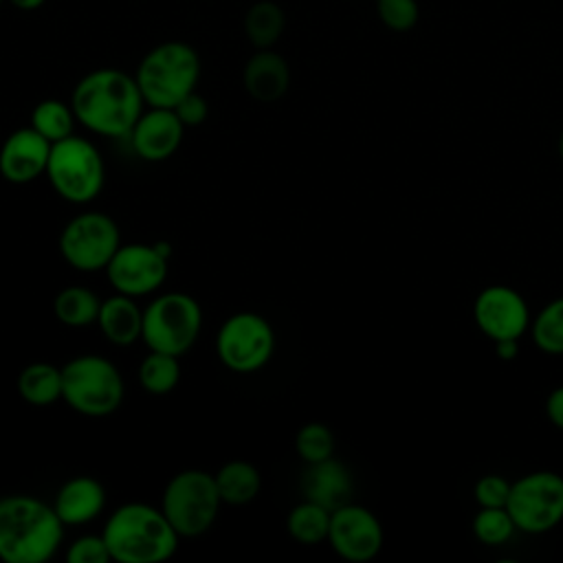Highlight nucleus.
I'll return each mask as SVG.
<instances>
[{"label":"nucleus","instance_id":"f257e3e1","mask_svg":"<svg viewBox=\"0 0 563 563\" xmlns=\"http://www.w3.org/2000/svg\"><path fill=\"white\" fill-rule=\"evenodd\" d=\"M77 123L103 139H125L145 110L134 75L121 68L86 73L70 92Z\"/></svg>","mask_w":563,"mask_h":563},{"label":"nucleus","instance_id":"f03ea898","mask_svg":"<svg viewBox=\"0 0 563 563\" xmlns=\"http://www.w3.org/2000/svg\"><path fill=\"white\" fill-rule=\"evenodd\" d=\"M64 528L53 504L35 495L11 493L0 497V561H51L64 543Z\"/></svg>","mask_w":563,"mask_h":563},{"label":"nucleus","instance_id":"7ed1b4c3","mask_svg":"<svg viewBox=\"0 0 563 563\" xmlns=\"http://www.w3.org/2000/svg\"><path fill=\"white\" fill-rule=\"evenodd\" d=\"M101 534L117 563H161L174 556L180 534L174 530L161 506L125 501L117 506Z\"/></svg>","mask_w":563,"mask_h":563},{"label":"nucleus","instance_id":"20e7f679","mask_svg":"<svg viewBox=\"0 0 563 563\" xmlns=\"http://www.w3.org/2000/svg\"><path fill=\"white\" fill-rule=\"evenodd\" d=\"M202 73L196 48L180 40H167L150 48L134 70L145 106L174 108L196 90Z\"/></svg>","mask_w":563,"mask_h":563},{"label":"nucleus","instance_id":"39448f33","mask_svg":"<svg viewBox=\"0 0 563 563\" xmlns=\"http://www.w3.org/2000/svg\"><path fill=\"white\" fill-rule=\"evenodd\" d=\"M125 398V380L119 367L101 354H77L62 365V400L86 418L114 413Z\"/></svg>","mask_w":563,"mask_h":563},{"label":"nucleus","instance_id":"423d86ee","mask_svg":"<svg viewBox=\"0 0 563 563\" xmlns=\"http://www.w3.org/2000/svg\"><path fill=\"white\" fill-rule=\"evenodd\" d=\"M46 180L53 191L70 205H90L106 185L101 150L86 136L70 134L51 145Z\"/></svg>","mask_w":563,"mask_h":563},{"label":"nucleus","instance_id":"0eeeda50","mask_svg":"<svg viewBox=\"0 0 563 563\" xmlns=\"http://www.w3.org/2000/svg\"><path fill=\"white\" fill-rule=\"evenodd\" d=\"M202 332V306L183 290L152 295L143 308L141 341L147 350L185 356Z\"/></svg>","mask_w":563,"mask_h":563},{"label":"nucleus","instance_id":"6e6552de","mask_svg":"<svg viewBox=\"0 0 563 563\" xmlns=\"http://www.w3.org/2000/svg\"><path fill=\"white\" fill-rule=\"evenodd\" d=\"M158 506L180 539H196L213 528L222 499L213 473L185 468L167 479Z\"/></svg>","mask_w":563,"mask_h":563},{"label":"nucleus","instance_id":"1a4fd4ad","mask_svg":"<svg viewBox=\"0 0 563 563\" xmlns=\"http://www.w3.org/2000/svg\"><path fill=\"white\" fill-rule=\"evenodd\" d=\"M277 347L273 323L253 310L229 314L216 332V354L233 374H255L264 369Z\"/></svg>","mask_w":563,"mask_h":563},{"label":"nucleus","instance_id":"9d476101","mask_svg":"<svg viewBox=\"0 0 563 563\" xmlns=\"http://www.w3.org/2000/svg\"><path fill=\"white\" fill-rule=\"evenodd\" d=\"M123 244L119 224L103 211H79L59 231L62 260L79 273L106 271Z\"/></svg>","mask_w":563,"mask_h":563},{"label":"nucleus","instance_id":"9b49d317","mask_svg":"<svg viewBox=\"0 0 563 563\" xmlns=\"http://www.w3.org/2000/svg\"><path fill=\"white\" fill-rule=\"evenodd\" d=\"M506 510L515 528L526 534H543L563 521V475L532 471L510 484Z\"/></svg>","mask_w":563,"mask_h":563},{"label":"nucleus","instance_id":"f8f14e48","mask_svg":"<svg viewBox=\"0 0 563 563\" xmlns=\"http://www.w3.org/2000/svg\"><path fill=\"white\" fill-rule=\"evenodd\" d=\"M169 242H123L106 266L108 284L128 297H150L169 275Z\"/></svg>","mask_w":563,"mask_h":563},{"label":"nucleus","instance_id":"ddd939ff","mask_svg":"<svg viewBox=\"0 0 563 563\" xmlns=\"http://www.w3.org/2000/svg\"><path fill=\"white\" fill-rule=\"evenodd\" d=\"M385 534L378 517L361 504H343L330 515L328 543L350 563H367L383 548Z\"/></svg>","mask_w":563,"mask_h":563},{"label":"nucleus","instance_id":"4468645a","mask_svg":"<svg viewBox=\"0 0 563 563\" xmlns=\"http://www.w3.org/2000/svg\"><path fill=\"white\" fill-rule=\"evenodd\" d=\"M477 328L490 339H519L530 325V310L526 299L510 286H486L473 306Z\"/></svg>","mask_w":563,"mask_h":563},{"label":"nucleus","instance_id":"2eb2a0df","mask_svg":"<svg viewBox=\"0 0 563 563\" xmlns=\"http://www.w3.org/2000/svg\"><path fill=\"white\" fill-rule=\"evenodd\" d=\"M185 125L172 108L147 106L125 136L132 152L145 163H163L172 158L185 139Z\"/></svg>","mask_w":563,"mask_h":563},{"label":"nucleus","instance_id":"dca6fc26","mask_svg":"<svg viewBox=\"0 0 563 563\" xmlns=\"http://www.w3.org/2000/svg\"><path fill=\"white\" fill-rule=\"evenodd\" d=\"M51 141L31 125L13 130L0 145V176L11 185H29L46 174Z\"/></svg>","mask_w":563,"mask_h":563},{"label":"nucleus","instance_id":"f3484780","mask_svg":"<svg viewBox=\"0 0 563 563\" xmlns=\"http://www.w3.org/2000/svg\"><path fill=\"white\" fill-rule=\"evenodd\" d=\"M51 504L64 526H86L101 517L108 495L97 477L73 475L57 488Z\"/></svg>","mask_w":563,"mask_h":563},{"label":"nucleus","instance_id":"a211bd4d","mask_svg":"<svg viewBox=\"0 0 563 563\" xmlns=\"http://www.w3.org/2000/svg\"><path fill=\"white\" fill-rule=\"evenodd\" d=\"M354 490V479L350 468L334 455L314 464H306L301 475L303 499L317 501L328 510H334L350 501Z\"/></svg>","mask_w":563,"mask_h":563},{"label":"nucleus","instance_id":"6ab92c4d","mask_svg":"<svg viewBox=\"0 0 563 563\" xmlns=\"http://www.w3.org/2000/svg\"><path fill=\"white\" fill-rule=\"evenodd\" d=\"M242 84L251 99L273 103L290 88V68L273 48H257L244 64Z\"/></svg>","mask_w":563,"mask_h":563},{"label":"nucleus","instance_id":"aec40b11","mask_svg":"<svg viewBox=\"0 0 563 563\" xmlns=\"http://www.w3.org/2000/svg\"><path fill=\"white\" fill-rule=\"evenodd\" d=\"M101 336L117 347H128L141 341L143 332V308L134 297L112 292L101 299L99 317L95 323Z\"/></svg>","mask_w":563,"mask_h":563},{"label":"nucleus","instance_id":"412c9836","mask_svg":"<svg viewBox=\"0 0 563 563\" xmlns=\"http://www.w3.org/2000/svg\"><path fill=\"white\" fill-rule=\"evenodd\" d=\"M15 389L26 405L51 407L62 400V367L48 361H33L20 369Z\"/></svg>","mask_w":563,"mask_h":563},{"label":"nucleus","instance_id":"4be33fe9","mask_svg":"<svg viewBox=\"0 0 563 563\" xmlns=\"http://www.w3.org/2000/svg\"><path fill=\"white\" fill-rule=\"evenodd\" d=\"M216 486L222 504L246 506L262 490V473L249 460H229L216 473Z\"/></svg>","mask_w":563,"mask_h":563},{"label":"nucleus","instance_id":"5701e85b","mask_svg":"<svg viewBox=\"0 0 563 563\" xmlns=\"http://www.w3.org/2000/svg\"><path fill=\"white\" fill-rule=\"evenodd\" d=\"M101 299L92 288L70 284L53 299V314L66 328H88L97 323Z\"/></svg>","mask_w":563,"mask_h":563},{"label":"nucleus","instance_id":"b1692460","mask_svg":"<svg viewBox=\"0 0 563 563\" xmlns=\"http://www.w3.org/2000/svg\"><path fill=\"white\" fill-rule=\"evenodd\" d=\"M330 515L332 510H328L325 506L301 499L286 515V532L301 545H317L321 541H328Z\"/></svg>","mask_w":563,"mask_h":563},{"label":"nucleus","instance_id":"393cba45","mask_svg":"<svg viewBox=\"0 0 563 563\" xmlns=\"http://www.w3.org/2000/svg\"><path fill=\"white\" fill-rule=\"evenodd\" d=\"M183 369H180V356L154 352L150 350L136 369V378L143 391L152 396H167L172 394L180 383Z\"/></svg>","mask_w":563,"mask_h":563},{"label":"nucleus","instance_id":"a878e982","mask_svg":"<svg viewBox=\"0 0 563 563\" xmlns=\"http://www.w3.org/2000/svg\"><path fill=\"white\" fill-rule=\"evenodd\" d=\"M286 18L279 4L271 0H262L249 7L244 15V33L255 48H273V44L282 37Z\"/></svg>","mask_w":563,"mask_h":563},{"label":"nucleus","instance_id":"bb28decb","mask_svg":"<svg viewBox=\"0 0 563 563\" xmlns=\"http://www.w3.org/2000/svg\"><path fill=\"white\" fill-rule=\"evenodd\" d=\"M29 125L33 130H37L44 139L55 143V141H62V139L75 134L77 117L73 112L70 101L66 103L62 99H42L31 110Z\"/></svg>","mask_w":563,"mask_h":563},{"label":"nucleus","instance_id":"cd10ccee","mask_svg":"<svg viewBox=\"0 0 563 563\" xmlns=\"http://www.w3.org/2000/svg\"><path fill=\"white\" fill-rule=\"evenodd\" d=\"M530 334L534 345L552 356L563 354V297L545 303L530 321Z\"/></svg>","mask_w":563,"mask_h":563},{"label":"nucleus","instance_id":"c85d7f7f","mask_svg":"<svg viewBox=\"0 0 563 563\" xmlns=\"http://www.w3.org/2000/svg\"><path fill=\"white\" fill-rule=\"evenodd\" d=\"M295 453L303 464H314L334 455V435L323 422H306L295 435Z\"/></svg>","mask_w":563,"mask_h":563},{"label":"nucleus","instance_id":"c756f323","mask_svg":"<svg viewBox=\"0 0 563 563\" xmlns=\"http://www.w3.org/2000/svg\"><path fill=\"white\" fill-rule=\"evenodd\" d=\"M515 530V521L506 508H479L473 517V534L484 545H501Z\"/></svg>","mask_w":563,"mask_h":563},{"label":"nucleus","instance_id":"7c9ffc66","mask_svg":"<svg viewBox=\"0 0 563 563\" xmlns=\"http://www.w3.org/2000/svg\"><path fill=\"white\" fill-rule=\"evenodd\" d=\"M376 13L389 31L405 33L418 24L420 7L416 0H376Z\"/></svg>","mask_w":563,"mask_h":563},{"label":"nucleus","instance_id":"2f4dec72","mask_svg":"<svg viewBox=\"0 0 563 563\" xmlns=\"http://www.w3.org/2000/svg\"><path fill=\"white\" fill-rule=\"evenodd\" d=\"M66 561L68 563H108L110 550L106 545L103 534H81L73 539L66 548Z\"/></svg>","mask_w":563,"mask_h":563},{"label":"nucleus","instance_id":"473e14b6","mask_svg":"<svg viewBox=\"0 0 563 563\" xmlns=\"http://www.w3.org/2000/svg\"><path fill=\"white\" fill-rule=\"evenodd\" d=\"M510 484L512 482H508L501 475H484L475 482L473 497L479 504V508H506Z\"/></svg>","mask_w":563,"mask_h":563},{"label":"nucleus","instance_id":"72a5a7b5","mask_svg":"<svg viewBox=\"0 0 563 563\" xmlns=\"http://www.w3.org/2000/svg\"><path fill=\"white\" fill-rule=\"evenodd\" d=\"M172 110L176 112V117L180 119V123H183L185 128H198V125H202V123L207 121V117H209V103H207V99H205L202 95H198L196 90L189 92L187 97H183Z\"/></svg>","mask_w":563,"mask_h":563},{"label":"nucleus","instance_id":"f704fd0d","mask_svg":"<svg viewBox=\"0 0 563 563\" xmlns=\"http://www.w3.org/2000/svg\"><path fill=\"white\" fill-rule=\"evenodd\" d=\"M545 413L550 422L563 431V385L554 387L545 398Z\"/></svg>","mask_w":563,"mask_h":563},{"label":"nucleus","instance_id":"c9c22d12","mask_svg":"<svg viewBox=\"0 0 563 563\" xmlns=\"http://www.w3.org/2000/svg\"><path fill=\"white\" fill-rule=\"evenodd\" d=\"M493 343H495V352L501 361H512L519 352V339H499Z\"/></svg>","mask_w":563,"mask_h":563},{"label":"nucleus","instance_id":"e433bc0d","mask_svg":"<svg viewBox=\"0 0 563 563\" xmlns=\"http://www.w3.org/2000/svg\"><path fill=\"white\" fill-rule=\"evenodd\" d=\"M15 9H20V11H35V9H40L46 0H9Z\"/></svg>","mask_w":563,"mask_h":563},{"label":"nucleus","instance_id":"4c0bfd02","mask_svg":"<svg viewBox=\"0 0 563 563\" xmlns=\"http://www.w3.org/2000/svg\"><path fill=\"white\" fill-rule=\"evenodd\" d=\"M559 154H561V161H563V132H561V139H559Z\"/></svg>","mask_w":563,"mask_h":563},{"label":"nucleus","instance_id":"58836bf2","mask_svg":"<svg viewBox=\"0 0 563 563\" xmlns=\"http://www.w3.org/2000/svg\"><path fill=\"white\" fill-rule=\"evenodd\" d=\"M0 4H2V0H0Z\"/></svg>","mask_w":563,"mask_h":563}]
</instances>
